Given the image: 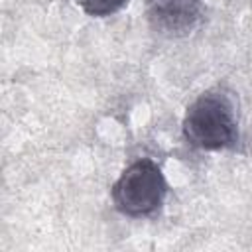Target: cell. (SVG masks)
Here are the masks:
<instances>
[{"label": "cell", "instance_id": "obj_3", "mask_svg": "<svg viewBox=\"0 0 252 252\" xmlns=\"http://www.w3.org/2000/svg\"><path fill=\"white\" fill-rule=\"evenodd\" d=\"M156 30L169 35L189 33L201 20L203 0H146Z\"/></svg>", "mask_w": 252, "mask_h": 252}, {"label": "cell", "instance_id": "obj_4", "mask_svg": "<svg viewBox=\"0 0 252 252\" xmlns=\"http://www.w3.org/2000/svg\"><path fill=\"white\" fill-rule=\"evenodd\" d=\"M85 14L94 18H104L116 14L128 0H77Z\"/></svg>", "mask_w": 252, "mask_h": 252}, {"label": "cell", "instance_id": "obj_1", "mask_svg": "<svg viewBox=\"0 0 252 252\" xmlns=\"http://www.w3.org/2000/svg\"><path fill=\"white\" fill-rule=\"evenodd\" d=\"M183 138L207 152L230 150L238 144V118L232 96L222 89L199 94L183 116Z\"/></svg>", "mask_w": 252, "mask_h": 252}, {"label": "cell", "instance_id": "obj_2", "mask_svg": "<svg viewBox=\"0 0 252 252\" xmlns=\"http://www.w3.org/2000/svg\"><path fill=\"white\" fill-rule=\"evenodd\" d=\"M112 203L126 217H148L156 213L167 195V183L159 165L152 159H138L128 165L112 185Z\"/></svg>", "mask_w": 252, "mask_h": 252}]
</instances>
